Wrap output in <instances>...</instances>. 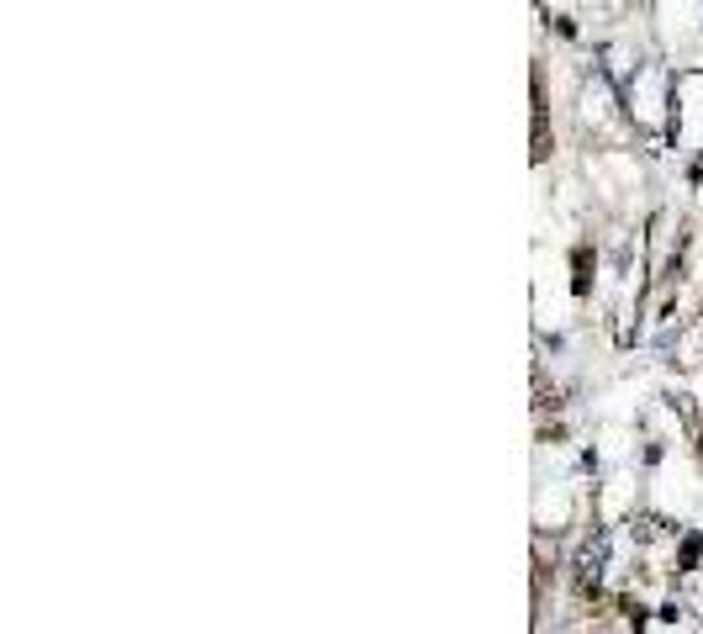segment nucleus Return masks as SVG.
<instances>
[{
	"mask_svg": "<svg viewBox=\"0 0 703 634\" xmlns=\"http://www.w3.org/2000/svg\"><path fill=\"white\" fill-rule=\"evenodd\" d=\"M698 555H703V539H688V545H682V571H693Z\"/></svg>",
	"mask_w": 703,
	"mask_h": 634,
	"instance_id": "f257e3e1",
	"label": "nucleus"
}]
</instances>
